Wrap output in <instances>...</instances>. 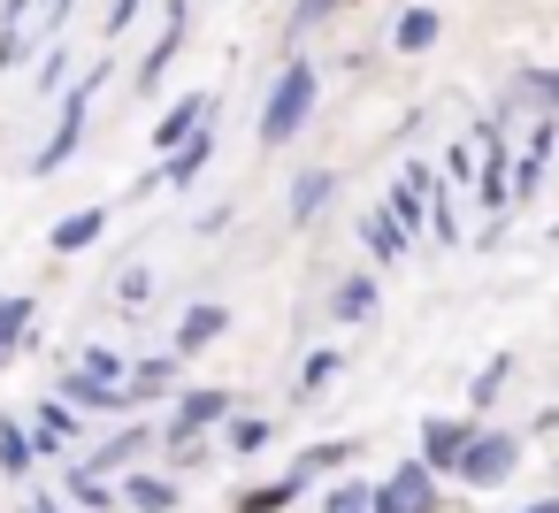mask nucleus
Here are the masks:
<instances>
[{
  "mask_svg": "<svg viewBox=\"0 0 559 513\" xmlns=\"http://www.w3.org/2000/svg\"><path fill=\"white\" fill-rule=\"evenodd\" d=\"M314 70L307 62H292L276 85H269V108H261V146H292L299 131H307V116H314Z\"/></svg>",
  "mask_w": 559,
  "mask_h": 513,
  "instance_id": "obj_1",
  "label": "nucleus"
},
{
  "mask_svg": "<svg viewBox=\"0 0 559 513\" xmlns=\"http://www.w3.org/2000/svg\"><path fill=\"white\" fill-rule=\"evenodd\" d=\"M100 85H108V70H93L85 85H70V100H62V123H55V139H47V146H39V162H32L39 177H55V169L78 154V139H85V116H93V93H100Z\"/></svg>",
  "mask_w": 559,
  "mask_h": 513,
  "instance_id": "obj_2",
  "label": "nucleus"
},
{
  "mask_svg": "<svg viewBox=\"0 0 559 513\" xmlns=\"http://www.w3.org/2000/svg\"><path fill=\"white\" fill-rule=\"evenodd\" d=\"M513 467H521V444L498 437V429H475V444H467V460H460V482H467V490H498Z\"/></svg>",
  "mask_w": 559,
  "mask_h": 513,
  "instance_id": "obj_3",
  "label": "nucleus"
},
{
  "mask_svg": "<svg viewBox=\"0 0 559 513\" xmlns=\"http://www.w3.org/2000/svg\"><path fill=\"white\" fill-rule=\"evenodd\" d=\"M376 513H437V475L421 460H406L399 475L376 482Z\"/></svg>",
  "mask_w": 559,
  "mask_h": 513,
  "instance_id": "obj_4",
  "label": "nucleus"
},
{
  "mask_svg": "<svg viewBox=\"0 0 559 513\" xmlns=\"http://www.w3.org/2000/svg\"><path fill=\"white\" fill-rule=\"evenodd\" d=\"M223 414H230V391H215V383H207V391H185L177 414H169V452H192V437H200L207 421H223Z\"/></svg>",
  "mask_w": 559,
  "mask_h": 513,
  "instance_id": "obj_5",
  "label": "nucleus"
},
{
  "mask_svg": "<svg viewBox=\"0 0 559 513\" xmlns=\"http://www.w3.org/2000/svg\"><path fill=\"white\" fill-rule=\"evenodd\" d=\"M467 444H475V429H467V421H444V414H437V421H421V467H429V475H437V467H452V475H460Z\"/></svg>",
  "mask_w": 559,
  "mask_h": 513,
  "instance_id": "obj_6",
  "label": "nucleus"
},
{
  "mask_svg": "<svg viewBox=\"0 0 559 513\" xmlns=\"http://www.w3.org/2000/svg\"><path fill=\"white\" fill-rule=\"evenodd\" d=\"M383 215L406 230V238H421V223H429V177L421 169H406L399 184H391V200H383Z\"/></svg>",
  "mask_w": 559,
  "mask_h": 513,
  "instance_id": "obj_7",
  "label": "nucleus"
},
{
  "mask_svg": "<svg viewBox=\"0 0 559 513\" xmlns=\"http://www.w3.org/2000/svg\"><path fill=\"white\" fill-rule=\"evenodd\" d=\"M62 406L100 414V406H131V398H123V383H108V375H93V368H70V375H62Z\"/></svg>",
  "mask_w": 559,
  "mask_h": 513,
  "instance_id": "obj_8",
  "label": "nucleus"
},
{
  "mask_svg": "<svg viewBox=\"0 0 559 513\" xmlns=\"http://www.w3.org/2000/svg\"><path fill=\"white\" fill-rule=\"evenodd\" d=\"M177 47H185V0H169V24H162V39H154V55L139 62V93H154V85H162V70L177 62Z\"/></svg>",
  "mask_w": 559,
  "mask_h": 513,
  "instance_id": "obj_9",
  "label": "nucleus"
},
{
  "mask_svg": "<svg viewBox=\"0 0 559 513\" xmlns=\"http://www.w3.org/2000/svg\"><path fill=\"white\" fill-rule=\"evenodd\" d=\"M223 330H230V314H223L215 299H200V307H185V322H177V353H207Z\"/></svg>",
  "mask_w": 559,
  "mask_h": 513,
  "instance_id": "obj_10",
  "label": "nucleus"
},
{
  "mask_svg": "<svg viewBox=\"0 0 559 513\" xmlns=\"http://www.w3.org/2000/svg\"><path fill=\"white\" fill-rule=\"evenodd\" d=\"M32 460H39V437L0 414V475H32Z\"/></svg>",
  "mask_w": 559,
  "mask_h": 513,
  "instance_id": "obj_11",
  "label": "nucleus"
},
{
  "mask_svg": "<svg viewBox=\"0 0 559 513\" xmlns=\"http://www.w3.org/2000/svg\"><path fill=\"white\" fill-rule=\"evenodd\" d=\"M437 32H444V16H437V9H406V16H399V32H391V47H399V55H429V47H437Z\"/></svg>",
  "mask_w": 559,
  "mask_h": 513,
  "instance_id": "obj_12",
  "label": "nucleus"
},
{
  "mask_svg": "<svg viewBox=\"0 0 559 513\" xmlns=\"http://www.w3.org/2000/svg\"><path fill=\"white\" fill-rule=\"evenodd\" d=\"M70 429H78V406H62V398H39V414H32V437H39V452H62V444H70Z\"/></svg>",
  "mask_w": 559,
  "mask_h": 513,
  "instance_id": "obj_13",
  "label": "nucleus"
},
{
  "mask_svg": "<svg viewBox=\"0 0 559 513\" xmlns=\"http://www.w3.org/2000/svg\"><path fill=\"white\" fill-rule=\"evenodd\" d=\"M215 146H223V139H215V123H207V131H200V139L185 146V154H169V162H162V177H169V184H192V177H200V169L215 162Z\"/></svg>",
  "mask_w": 559,
  "mask_h": 513,
  "instance_id": "obj_14",
  "label": "nucleus"
},
{
  "mask_svg": "<svg viewBox=\"0 0 559 513\" xmlns=\"http://www.w3.org/2000/svg\"><path fill=\"white\" fill-rule=\"evenodd\" d=\"M330 192H337V177H330V169H307V177H292V223H314Z\"/></svg>",
  "mask_w": 559,
  "mask_h": 513,
  "instance_id": "obj_15",
  "label": "nucleus"
},
{
  "mask_svg": "<svg viewBox=\"0 0 559 513\" xmlns=\"http://www.w3.org/2000/svg\"><path fill=\"white\" fill-rule=\"evenodd\" d=\"M100 230H108V207H78V215L55 223V253H78V246H93Z\"/></svg>",
  "mask_w": 559,
  "mask_h": 513,
  "instance_id": "obj_16",
  "label": "nucleus"
},
{
  "mask_svg": "<svg viewBox=\"0 0 559 513\" xmlns=\"http://www.w3.org/2000/svg\"><path fill=\"white\" fill-rule=\"evenodd\" d=\"M131 452H146V429H116L108 444H93V452H85V475H108V467L131 460Z\"/></svg>",
  "mask_w": 559,
  "mask_h": 513,
  "instance_id": "obj_17",
  "label": "nucleus"
},
{
  "mask_svg": "<svg viewBox=\"0 0 559 513\" xmlns=\"http://www.w3.org/2000/svg\"><path fill=\"white\" fill-rule=\"evenodd\" d=\"M123 498H131L139 513H177V482H162V475H131Z\"/></svg>",
  "mask_w": 559,
  "mask_h": 513,
  "instance_id": "obj_18",
  "label": "nucleus"
},
{
  "mask_svg": "<svg viewBox=\"0 0 559 513\" xmlns=\"http://www.w3.org/2000/svg\"><path fill=\"white\" fill-rule=\"evenodd\" d=\"M376 314V276H345L337 284V322H368Z\"/></svg>",
  "mask_w": 559,
  "mask_h": 513,
  "instance_id": "obj_19",
  "label": "nucleus"
},
{
  "mask_svg": "<svg viewBox=\"0 0 559 513\" xmlns=\"http://www.w3.org/2000/svg\"><path fill=\"white\" fill-rule=\"evenodd\" d=\"M169 375H177V353H162V360H139V368H131V383H123V398L139 406V398H154Z\"/></svg>",
  "mask_w": 559,
  "mask_h": 513,
  "instance_id": "obj_20",
  "label": "nucleus"
},
{
  "mask_svg": "<svg viewBox=\"0 0 559 513\" xmlns=\"http://www.w3.org/2000/svg\"><path fill=\"white\" fill-rule=\"evenodd\" d=\"M483 207H506V146L483 131Z\"/></svg>",
  "mask_w": 559,
  "mask_h": 513,
  "instance_id": "obj_21",
  "label": "nucleus"
},
{
  "mask_svg": "<svg viewBox=\"0 0 559 513\" xmlns=\"http://www.w3.org/2000/svg\"><path fill=\"white\" fill-rule=\"evenodd\" d=\"M360 238H368L383 261H399V253H406V230H399L391 215H360Z\"/></svg>",
  "mask_w": 559,
  "mask_h": 513,
  "instance_id": "obj_22",
  "label": "nucleus"
},
{
  "mask_svg": "<svg viewBox=\"0 0 559 513\" xmlns=\"http://www.w3.org/2000/svg\"><path fill=\"white\" fill-rule=\"evenodd\" d=\"M24 330H32V299H24V291H9V299H0V353H9Z\"/></svg>",
  "mask_w": 559,
  "mask_h": 513,
  "instance_id": "obj_23",
  "label": "nucleus"
},
{
  "mask_svg": "<svg viewBox=\"0 0 559 513\" xmlns=\"http://www.w3.org/2000/svg\"><path fill=\"white\" fill-rule=\"evenodd\" d=\"M24 16H32V0H9V9H0V62H16V47H24Z\"/></svg>",
  "mask_w": 559,
  "mask_h": 513,
  "instance_id": "obj_24",
  "label": "nucleus"
},
{
  "mask_svg": "<svg viewBox=\"0 0 559 513\" xmlns=\"http://www.w3.org/2000/svg\"><path fill=\"white\" fill-rule=\"evenodd\" d=\"M330 513H376V482H337L330 490Z\"/></svg>",
  "mask_w": 559,
  "mask_h": 513,
  "instance_id": "obj_25",
  "label": "nucleus"
},
{
  "mask_svg": "<svg viewBox=\"0 0 559 513\" xmlns=\"http://www.w3.org/2000/svg\"><path fill=\"white\" fill-rule=\"evenodd\" d=\"M345 460H353V444H337V437H330V444H314V452H307V460H299L292 475H314V467H345Z\"/></svg>",
  "mask_w": 559,
  "mask_h": 513,
  "instance_id": "obj_26",
  "label": "nucleus"
},
{
  "mask_svg": "<svg viewBox=\"0 0 559 513\" xmlns=\"http://www.w3.org/2000/svg\"><path fill=\"white\" fill-rule=\"evenodd\" d=\"M521 93H528L536 108H559V70H528V77H521Z\"/></svg>",
  "mask_w": 559,
  "mask_h": 513,
  "instance_id": "obj_27",
  "label": "nucleus"
},
{
  "mask_svg": "<svg viewBox=\"0 0 559 513\" xmlns=\"http://www.w3.org/2000/svg\"><path fill=\"white\" fill-rule=\"evenodd\" d=\"M85 368H93V375H108V383H131L123 353H108V345H93V353H85Z\"/></svg>",
  "mask_w": 559,
  "mask_h": 513,
  "instance_id": "obj_28",
  "label": "nucleus"
},
{
  "mask_svg": "<svg viewBox=\"0 0 559 513\" xmlns=\"http://www.w3.org/2000/svg\"><path fill=\"white\" fill-rule=\"evenodd\" d=\"M330 9H337V0H292V39H299V32H314Z\"/></svg>",
  "mask_w": 559,
  "mask_h": 513,
  "instance_id": "obj_29",
  "label": "nucleus"
},
{
  "mask_svg": "<svg viewBox=\"0 0 559 513\" xmlns=\"http://www.w3.org/2000/svg\"><path fill=\"white\" fill-rule=\"evenodd\" d=\"M70 490H78V498H85V505H116V490H108V482H100V475H85V467H78V475H70Z\"/></svg>",
  "mask_w": 559,
  "mask_h": 513,
  "instance_id": "obj_30",
  "label": "nucleus"
},
{
  "mask_svg": "<svg viewBox=\"0 0 559 513\" xmlns=\"http://www.w3.org/2000/svg\"><path fill=\"white\" fill-rule=\"evenodd\" d=\"M498 383H506V360H490V368L475 375V406H490V398H498Z\"/></svg>",
  "mask_w": 559,
  "mask_h": 513,
  "instance_id": "obj_31",
  "label": "nucleus"
},
{
  "mask_svg": "<svg viewBox=\"0 0 559 513\" xmlns=\"http://www.w3.org/2000/svg\"><path fill=\"white\" fill-rule=\"evenodd\" d=\"M230 444H238V452H261V444H269V421H238Z\"/></svg>",
  "mask_w": 559,
  "mask_h": 513,
  "instance_id": "obj_32",
  "label": "nucleus"
},
{
  "mask_svg": "<svg viewBox=\"0 0 559 513\" xmlns=\"http://www.w3.org/2000/svg\"><path fill=\"white\" fill-rule=\"evenodd\" d=\"M330 375H337V353H314V360H307V391H314V383H330Z\"/></svg>",
  "mask_w": 559,
  "mask_h": 513,
  "instance_id": "obj_33",
  "label": "nucleus"
},
{
  "mask_svg": "<svg viewBox=\"0 0 559 513\" xmlns=\"http://www.w3.org/2000/svg\"><path fill=\"white\" fill-rule=\"evenodd\" d=\"M131 16H139V0H116V16H108V32H123Z\"/></svg>",
  "mask_w": 559,
  "mask_h": 513,
  "instance_id": "obj_34",
  "label": "nucleus"
},
{
  "mask_svg": "<svg viewBox=\"0 0 559 513\" xmlns=\"http://www.w3.org/2000/svg\"><path fill=\"white\" fill-rule=\"evenodd\" d=\"M24 513H62V505H55V498H32V505H24Z\"/></svg>",
  "mask_w": 559,
  "mask_h": 513,
  "instance_id": "obj_35",
  "label": "nucleus"
},
{
  "mask_svg": "<svg viewBox=\"0 0 559 513\" xmlns=\"http://www.w3.org/2000/svg\"><path fill=\"white\" fill-rule=\"evenodd\" d=\"M521 513H559V498H536V505H521Z\"/></svg>",
  "mask_w": 559,
  "mask_h": 513,
  "instance_id": "obj_36",
  "label": "nucleus"
}]
</instances>
